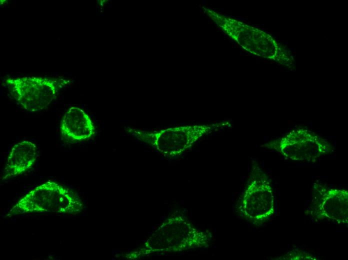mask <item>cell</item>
<instances>
[{
    "instance_id": "cell-9",
    "label": "cell",
    "mask_w": 348,
    "mask_h": 260,
    "mask_svg": "<svg viewBox=\"0 0 348 260\" xmlns=\"http://www.w3.org/2000/svg\"><path fill=\"white\" fill-rule=\"evenodd\" d=\"M94 130L90 116L78 107L70 108L64 114L60 124L62 137L70 142L87 140L94 136Z\"/></svg>"
},
{
    "instance_id": "cell-4",
    "label": "cell",
    "mask_w": 348,
    "mask_h": 260,
    "mask_svg": "<svg viewBox=\"0 0 348 260\" xmlns=\"http://www.w3.org/2000/svg\"><path fill=\"white\" fill-rule=\"evenodd\" d=\"M252 167L238 209L242 216L248 222L260 225L274 215V198L268 176L257 165Z\"/></svg>"
},
{
    "instance_id": "cell-10",
    "label": "cell",
    "mask_w": 348,
    "mask_h": 260,
    "mask_svg": "<svg viewBox=\"0 0 348 260\" xmlns=\"http://www.w3.org/2000/svg\"><path fill=\"white\" fill-rule=\"evenodd\" d=\"M37 148L30 141L16 144L8 156L3 179L22 174L30 169L36 162Z\"/></svg>"
},
{
    "instance_id": "cell-5",
    "label": "cell",
    "mask_w": 348,
    "mask_h": 260,
    "mask_svg": "<svg viewBox=\"0 0 348 260\" xmlns=\"http://www.w3.org/2000/svg\"><path fill=\"white\" fill-rule=\"evenodd\" d=\"M228 22L230 34L246 50L289 68L294 66L292 53L270 35L239 21Z\"/></svg>"
},
{
    "instance_id": "cell-1",
    "label": "cell",
    "mask_w": 348,
    "mask_h": 260,
    "mask_svg": "<svg viewBox=\"0 0 348 260\" xmlns=\"http://www.w3.org/2000/svg\"><path fill=\"white\" fill-rule=\"evenodd\" d=\"M212 235L196 228L182 214H173L165 220L140 247L125 257L136 260L154 254L184 252L209 246Z\"/></svg>"
},
{
    "instance_id": "cell-3",
    "label": "cell",
    "mask_w": 348,
    "mask_h": 260,
    "mask_svg": "<svg viewBox=\"0 0 348 260\" xmlns=\"http://www.w3.org/2000/svg\"><path fill=\"white\" fill-rule=\"evenodd\" d=\"M210 130L208 125H186L152 132L130 128L127 130L162 156L172 158L182 155Z\"/></svg>"
},
{
    "instance_id": "cell-7",
    "label": "cell",
    "mask_w": 348,
    "mask_h": 260,
    "mask_svg": "<svg viewBox=\"0 0 348 260\" xmlns=\"http://www.w3.org/2000/svg\"><path fill=\"white\" fill-rule=\"evenodd\" d=\"M265 146L286 158L296 161L314 162L333 150L329 142L304 128L292 130Z\"/></svg>"
},
{
    "instance_id": "cell-8",
    "label": "cell",
    "mask_w": 348,
    "mask_h": 260,
    "mask_svg": "<svg viewBox=\"0 0 348 260\" xmlns=\"http://www.w3.org/2000/svg\"><path fill=\"white\" fill-rule=\"evenodd\" d=\"M312 202L315 217L338 224H348V192L346 190L315 187Z\"/></svg>"
},
{
    "instance_id": "cell-6",
    "label": "cell",
    "mask_w": 348,
    "mask_h": 260,
    "mask_svg": "<svg viewBox=\"0 0 348 260\" xmlns=\"http://www.w3.org/2000/svg\"><path fill=\"white\" fill-rule=\"evenodd\" d=\"M69 82L62 78L26 76L8 78L12 94L26 110L35 112L46 108Z\"/></svg>"
},
{
    "instance_id": "cell-2",
    "label": "cell",
    "mask_w": 348,
    "mask_h": 260,
    "mask_svg": "<svg viewBox=\"0 0 348 260\" xmlns=\"http://www.w3.org/2000/svg\"><path fill=\"white\" fill-rule=\"evenodd\" d=\"M84 204L78 194L54 182L48 181L30 192L12 208V214L56 212L76 214Z\"/></svg>"
}]
</instances>
